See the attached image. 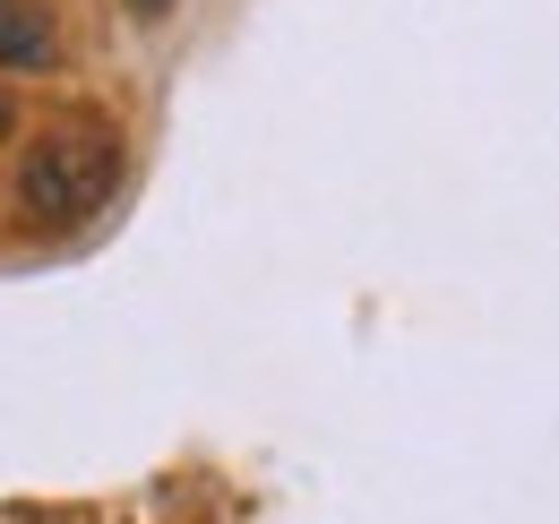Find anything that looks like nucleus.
Returning a JSON list of instances; mask_svg holds the SVG:
<instances>
[{
  "instance_id": "f03ea898",
  "label": "nucleus",
  "mask_w": 559,
  "mask_h": 524,
  "mask_svg": "<svg viewBox=\"0 0 559 524\" xmlns=\"http://www.w3.org/2000/svg\"><path fill=\"white\" fill-rule=\"evenodd\" d=\"M61 61V26L44 0H0V69L9 78H44Z\"/></svg>"
},
{
  "instance_id": "20e7f679",
  "label": "nucleus",
  "mask_w": 559,
  "mask_h": 524,
  "mask_svg": "<svg viewBox=\"0 0 559 524\" xmlns=\"http://www.w3.org/2000/svg\"><path fill=\"white\" fill-rule=\"evenodd\" d=\"M0 130H9V95H0Z\"/></svg>"
},
{
  "instance_id": "f257e3e1",
  "label": "nucleus",
  "mask_w": 559,
  "mask_h": 524,
  "mask_svg": "<svg viewBox=\"0 0 559 524\" xmlns=\"http://www.w3.org/2000/svg\"><path fill=\"white\" fill-rule=\"evenodd\" d=\"M112 181H121V138L95 121H61L17 155V215L35 233H70L112 198Z\"/></svg>"
},
{
  "instance_id": "7ed1b4c3",
  "label": "nucleus",
  "mask_w": 559,
  "mask_h": 524,
  "mask_svg": "<svg viewBox=\"0 0 559 524\" xmlns=\"http://www.w3.org/2000/svg\"><path fill=\"white\" fill-rule=\"evenodd\" d=\"M173 9H181V0H130V17H139V26H164Z\"/></svg>"
}]
</instances>
